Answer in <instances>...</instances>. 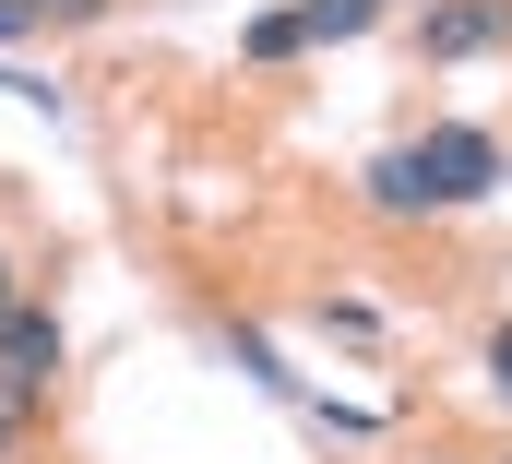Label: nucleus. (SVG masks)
<instances>
[{
	"instance_id": "1",
	"label": "nucleus",
	"mask_w": 512,
	"mask_h": 464,
	"mask_svg": "<svg viewBox=\"0 0 512 464\" xmlns=\"http://www.w3.org/2000/svg\"><path fill=\"white\" fill-rule=\"evenodd\" d=\"M501 179H512V155L477 119H441V131L370 155V203H382V215H453V203H477V191H501Z\"/></svg>"
},
{
	"instance_id": "2",
	"label": "nucleus",
	"mask_w": 512,
	"mask_h": 464,
	"mask_svg": "<svg viewBox=\"0 0 512 464\" xmlns=\"http://www.w3.org/2000/svg\"><path fill=\"white\" fill-rule=\"evenodd\" d=\"M48 369H60V322H48V310H36V298H24V310H12V322H0V405H12V417H24V405H36V393H48Z\"/></svg>"
},
{
	"instance_id": "3",
	"label": "nucleus",
	"mask_w": 512,
	"mask_h": 464,
	"mask_svg": "<svg viewBox=\"0 0 512 464\" xmlns=\"http://www.w3.org/2000/svg\"><path fill=\"white\" fill-rule=\"evenodd\" d=\"M417 48H429V60H477V48H512V0H429V12H417Z\"/></svg>"
},
{
	"instance_id": "4",
	"label": "nucleus",
	"mask_w": 512,
	"mask_h": 464,
	"mask_svg": "<svg viewBox=\"0 0 512 464\" xmlns=\"http://www.w3.org/2000/svg\"><path fill=\"white\" fill-rule=\"evenodd\" d=\"M382 12L393 0H298V36H310V48H346V36H370Z\"/></svg>"
},
{
	"instance_id": "5",
	"label": "nucleus",
	"mask_w": 512,
	"mask_h": 464,
	"mask_svg": "<svg viewBox=\"0 0 512 464\" xmlns=\"http://www.w3.org/2000/svg\"><path fill=\"white\" fill-rule=\"evenodd\" d=\"M239 48H251V60H298L310 36H298V12H251V36H239Z\"/></svg>"
},
{
	"instance_id": "6",
	"label": "nucleus",
	"mask_w": 512,
	"mask_h": 464,
	"mask_svg": "<svg viewBox=\"0 0 512 464\" xmlns=\"http://www.w3.org/2000/svg\"><path fill=\"white\" fill-rule=\"evenodd\" d=\"M489 393H501V405H512V322H501V334H489Z\"/></svg>"
},
{
	"instance_id": "7",
	"label": "nucleus",
	"mask_w": 512,
	"mask_h": 464,
	"mask_svg": "<svg viewBox=\"0 0 512 464\" xmlns=\"http://www.w3.org/2000/svg\"><path fill=\"white\" fill-rule=\"evenodd\" d=\"M108 0H36V24H96Z\"/></svg>"
},
{
	"instance_id": "8",
	"label": "nucleus",
	"mask_w": 512,
	"mask_h": 464,
	"mask_svg": "<svg viewBox=\"0 0 512 464\" xmlns=\"http://www.w3.org/2000/svg\"><path fill=\"white\" fill-rule=\"evenodd\" d=\"M12 36H36V0H0V48H12Z\"/></svg>"
},
{
	"instance_id": "9",
	"label": "nucleus",
	"mask_w": 512,
	"mask_h": 464,
	"mask_svg": "<svg viewBox=\"0 0 512 464\" xmlns=\"http://www.w3.org/2000/svg\"><path fill=\"white\" fill-rule=\"evenodd\" d=\"M12 310H24V274H12V250H0V322H12Z\"/></svg>"
},
{
	"instance_id": "10",
	"label": "nucleus",
	"mask_w": 512,
	"mask_h": 464,
	"mask_svg": "<svg viewBox=\"0 0 512 464\" xmlns=\"http://www.w3.org/2000/svg\"><path fill=\"white\" fill-rule=\"evenodd\" d=\"M12 441H24V417H12V405H0V464H12Z\"/></svg>"
}]
</instances>
